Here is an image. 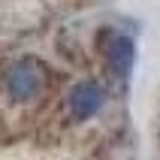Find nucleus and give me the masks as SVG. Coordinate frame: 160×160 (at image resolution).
Listing matches in <instances>:
<instances>
[{"mask_svg":"<svg viewBox=\"0 0 160 160\" xmlns=\"http://www.w3.org/2000/svg\"><path fill=\"white\" fill-rule=\"evenodd\" d=\"M45 88V70L33 58H24V61H15L6 72V97L12 103H30L42 94Z\"/></svg>","mask_w":160,"mask_h":160,"instance_id":"1","label":"nucleus"},{"mask_svg":"<svg viewBox=\"0 0 160 160\" xmlns=\"http://www.w3.org/2000/svg\"><path fill=\"white\" fill-rule=\"evenodd\" d=\"M103 54L112 76L118 79H130V72L136 67V42L124 33H106L103 36Z\"/></svg>","mask_w":160,"mask_h":160,"instance_id":"3","label":"nucleus"},{"mask_svg":"<svg viewBox=\"0 0 160 160\" xmlns=\"http://www.w3.org/2000/svg\"><path fill=\"white\" fill-rule=\"evenodd\" d=\"M106 106V88L100 82H76L67 94V112H70L72 121H88Z\"/></svg>","mask_w":160,"mask_h":160,"instance_id":"2","label":"nucleus"}]
</instances>
